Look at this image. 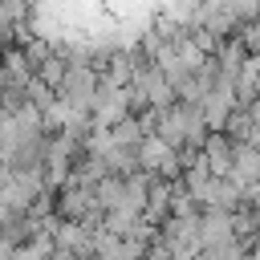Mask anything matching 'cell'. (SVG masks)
Masks as SVG:
<instances>
[{"mask_svg": "<svg viewBox=\"0 0 260 260\" xmlns=\"http://www.w3.org/2000/svg\"><path fill=\"white\" fill-rule=\"evenodd\" d=\"M134 89H142V93L150 98V106H154V110H171V106L179 102V93H175V85L167 81V73H162V65H158V61H146V65L138 69Z\"/></svg>", "mask_w": 260, "mask_h": 260, "instance_id": "6da1fadb", "label": "cell"}, {"mask_svg": "<svg viewBox=\"0 0 260 260\" xmlns=\"http://www.w3.org/2000/svg\"><path fill=\"white\" fill-rule=\"evenodd\" d=\"M203 158H207V167H211L215 179H228L232 175V158H236V142L223 130H211L207 142H203Z\"/></svg>", "mask_w": 260, "mask_h": 260, "instance_id": "7a4b0ae2", "label": "cell"}, {"mask_svg": "<svg viewBox=\"0 0 260 260\" xmlns=\"http://www.w3.org/2000/svg\"><path fill=\"white\" fill-rule=\"evenodd\" d=\"M199 240H203V248L232 244V240H236V215H232V211H203V219H199Z\"/></svg>", "mask_w": 260, "mask_h": 260, "instance_id": "3957f363", "label": "cell"}, {"mask_svg": "<svg viewBox=\"0 0 260 260\" xmlns=\"http://www.w3.org/2000/svg\"><path fill=\"white\" fill-rule=\"evenodd\" d=\"M228 179H236L240 187L260 183V146H252V142H236V158H232V175H228Z\"/></svg>", "mask_w": 260, "mask_h": 260, "instance_id": "277c9868", "label": "cell"}, {"mask_svg": "<svg viewBox=\"0 0 260 260\" xmlns=\"http://www.w3.org/2000/svg\"><path fill=\"white\" fill-rule=\"evenodd\" d=\"M223 134H228L232 142H252V134H256V118H252V110H244V106H236V114L228 118V126H223Z\"/></svg>", "mask_w": 260, "mask_h": 260, "instance_id": "5b68a950", "label": "cell"}, {"mask_svg": "<svg viewBox=\"0 0 260 260\" xmlns=\"http://www.w3.org/2000/svg\"><path fill=\"white\" fill-rule=\"evenodd\" d=\"M37 77H41L49 89H57V93H61V85H65V77H69V61H65L61 53H53V57L37 69Z\"/></svg>", "mask_w": 260, "mask_h": 260, "instance_id": "8992f818", "label": "cell"}, {"mask_svg": "<svg viewBox=\"0 0 260 260\" xmlns=\"http://www.w3.org/2000/svg\"><path fill=\"white\" fill-rule=\"evenodd\" d=\"M240 41H244V49H248V57H260V20H256V24H244V32H240Z\"/></svg>", "mask_w": 260, "mask_h": 260, "instance_id": "52a82bcc", "label": "cell"}, {"mask_svg": "<svg viewBox=\"0 0 260 260\" xmlns=\"http://www.w3.org/2000/svg\"><path fill=\"white\" fill-rule=\"evenodd\" d=\"M49 260H81V256H77V252H69V248H57Z\"/></svg>", "mask_w": 260, "mask_h": 260, "instance_id": "ba28073f", "label": "cell"}, {"mask_svg": "<svg viewBox=\"0 0 260 260\" xmlns=\"http://www.w3.org/2000/svg\"><path fill=\"white\" fill-rule=\"evenodd\" d=\"M248 260H260V248H256V252H248Z\"/></svg>", "mask_w": 260, "mask_h": 260, "instance_id": "9c48e42d", "label": "cell"}]
</instances>
